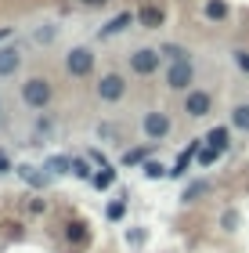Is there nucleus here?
Segmentation results:
<instances>
[{
	"label": "nucleus",
	"instance_id": "f257e3e1",
	"mask_svg": "<svg viewBox=\"0 0 249 253\" xmlns=\"http://www.w3.org/2000/svg\"><path fill=\"white\" fill-rule=\"evenodd\" d=\"M51 98H54V87H51L47 76H29L26 84H22V101H26L29 109L43 112V109L51 105Z\"/></svg>",
	"mask_w": 249,
	"mask_h": 253
},
{
	"label": "nucleus",
	"instance_id": "f03ea898",
	"mask_svg": "<svg viewBox=\"0 0 249 253\" xmlns=\"http://www.w3.org/2000/svg\"><path fill=\"white\" fill-rule=\"evenodd\" d=\"M170 130H174V120H170V112H166V109H148V112L141 116V134L148 137V145L166 141Z\"/></svg>",
	"mask_w": 249,
	"mask_h": 253
},
{
	"label": "nucleus",
	"instance_id": "7ed1b4c3",
	"mask_svg": "<svg viewBox=\"0 0 249 253\" xmlns=\"http://www.w3.org/2000/svg\"><path fill=\"white\" fill-rule=\"evenodd\" d=\"M195 84V65H191V58H180V62H170L166 65V87L170 90H180V94H188V90Z\"/></svg>",
	"mask_w": 249,
	"mask_h": 253
},
{
	"label": "nucleus",
	"instance_id": "20e7f679",
	"mask_svg": "<svg viewBox=\"0 0 249 253\" xmlns=\"http://www.w3.org/2000/svg\"><path fill=\"white\" fill-rule=\"evenodd\" d=\"M94 94H98V101H105V105H116V101H123V94H127V80L119 73H105L94 84Z\"/></svg>",
	"mask_w": 249,
	"mask_h": 253
},
{
	"label": "nucleus",
	"instance_id": "39448f33",
	"mask_svg": "<svg viewBox=\"0 0 249 253\" xmlns=\"http://www.w3.org/2000/svg\"><path fill=\"white\" fill-rule=\"evenodd\" d=\"M159 62H163L159 47H138L130 54V73L134 76H152V73H159Z\"/></svg>",
	"mask_w": 249,
	"mask_h": 253
},
{
	"label": "nucleus",
	"instance_id": "423d86ee",
	"mask_svg": "<svg viewBox=\"0 0 249 253\" xmlns=\"http://www.w3.org/2000/svg\"><path fill=\"white\" fill-rule=\"evenodd\" d=\"M65 73L76 76V80H83L94 73V51L90 47H72L69 54H65Z\"/></svg>",
	"mask_w": 249,
	"mask_h": 253
},
{
	"label": "nucleus",
	"instance_id": "0eeeda50",
	"mask_svg": "<svg viewBox=\"0 0 249 253\" xmlns=\"http://www.w3.org/2000/svg\"><path fill=\"white\" fill-rule=\"evenodd\" d=\"M210 109H213V94H210V90H188V94H184V112L191 120L210 116Z\"/></svg>",
	"mask_w": 249,
	"mask_h": 253
},
{
	"label": "nucleus",
	"instance_id": "6e6552de",
	"mask_svg": "<svg viewBox=\"0 0 249 253\" xmlns=\"http://www.w3.org/2000/svg\"><path fill=\"white\" fill-rule=\"evenodd\" d=\"M15 174L26 181L29 188H47L51 185V174H47V170H40V167H33V163H18Z\"/></svg>",
	"mask_w": 249,
	"mask_h": 253
},
{
	"label": "nucleus",
	"instance_id": "1a4fd4ad",
	"mask_svg": "<svg viewBox=\"0 0 249 253\" xmlns=\"http://www.w3.org/2000/svg\"><path fill=\"white\" fill-rule=\"evenodd\" d=\"M202 145H206V141H191V145L184 148V152L177 156V163H174V170H170V177H184V174H188V167H191V163H195V159H199Z\"/></svg>",
	"mask_w": 249,
	"mask_h": 253
},
{
	"label": "nucleus",
	"instance_id": "9d476101",
	"mask_svg": "<svg viewBox=\"0 0 249 253\" xmlns=\"http://www.w3.org/2000/svg\"><path fill=\"white\" fill-rule=\"evenodd\" d=\"M202 141H206V148H213V152L224 156V152L231 148V130H228V126H213V130H206Z\"/></svg>",
	"mask_w": 249,
	"mask_h": 253
},
{
	"label": "nucleus",
	"instance_id": "9b49d317",
	"mask_svg": "<svg viewBox=\"0 0 249 253\" xmlns=\"http://www.w3.org/2000/svg\"><path fill=\"white\" fill-rule=\"evenodd\" d=\"M18 69H22L18 47H0V76H15Z\"/></svg>",
	"mask_w": 249,
	"mask_h": 253
},
{
	"label": "nucleus",
	"instance_id": "f8f14e48",
	"mask_svg": "<svg viewBox=\"0 0 249 253\" xmlns=\"http://www.w3.org/2000/svg\"><path fill=\"white\" fill-rule=\"evenodd\" d=\"M130 22H134V15H130V11H123V15H116L112 22H105V26L98 29V37H101V40H108V37H116V33H123V29L130 26Z\"/></svg>",
	"mask_w": 249,
	"mask_h": 253
},
{
	"label": "nucleus",
	"instance_id": "ddd939ff",
	"mask_svg": "<svg viewBox=\"0 0 249 253\" xmlns=\"http://www.w3.org/2000/svg\"><path fill=\"white\" fill-rule=\"evenodd\" d=\"M43 170H47L51 177L72 174V156H47V159H43Z\"/></svg>",
	"mask_w": 249,
	"mask_h": 253
},
{
	"label": "nucleus",
	"instance_id": "4468645a",
	"mask_svg": "<svg viewBox=\"0 0 249 253\" xmlns=\"http://www.w3.org/2000/svg\"><path fill=\"white\" fill-rule=\"evenodd\" d=\"M138 22L144 29H159L163 26V7H155V4H144L141 11H138Z\"/></svg>",
	"mask_w": 249,
	"mask_h": 253
},
{
	"label": "nucleus",
	"instance_id": "2eb2a0df",
	"mask_svg": "<svg viewBox=\"0 0 249 253\" xmlns=\"http://www.w3.org/2000/svg\"><path fill=\"white\" fill-rule=\"evenodd\" d=\"M90 185H94V188H101V192L116 185V170H112V163H108V159L98 167V174H94V181H90Z\"/></svg>",
	"mask_w": 249,
	"mask_h": 253
},
{
	"label": "nucleus",
	"instance_id": "dca6fc26",
	"mask_svg": "<svg viewBox=\"0 0 249 253\" xmlns=\"http://www.w3.org/2000/svg\"><path fill=\"white\" fill-rule=\"evenodd\" d=\"M231 126L242 130V134H249V101H242V105L231 109Z\"/></svg>",
	"mask_w": 249,
	"mask_h": 253
},
{
	"label": "nucleus",
	"instance_id": "f3484780",
	"mask_svg": "<svg viewBox=\"0 0 249 253\" xmlns=\"http://www.w3.org/2000/svg\"><path fill=\"white\" fill-rule=\"evenodd\" d=\"M228 0H206V18L210 22H224V18H228Z\"/></svg>",
	"mask_w": 249,
	"mask_h": 253
},
{
	"label": "nucleus",
	"instance_id": "a211bd4d",
	"mask_svg": "<svg viewBox=\"0 0 249 253\" xmlns=\"http://www.w3.org/2000/svg\"><path fill=\"white\" fill-rule=\"evenodd\" d=\"M148 163V145L144 148H127L123 152V167H144Z\"/></svg>",
	"mask_w": 249,
	"mask_h": 253
},
{
	"label": "nucleus",
	"instance_id": "6ab92c4d",
	"mask_svg": "<svg viewBox=\"0 0 249 253\" xmlns=\"http://www.w3.org/2000/svg\"><path fill=\"white\" fill-rule=\"evenodd\" d=\"M51 130H54V120L51 116H40L36 126H33V145H40V137H51Z\"/></svg>",
	"mask_w": 249,
	"mask_h": 253
},
{
	"label": "nucleus",
	"instance_id": "aec40b11",
	"mask_svg": "<svg viewBox=\"0 0 249 253\" xmlns=\"http://www.w3.org/2000/svg\"><path fill=\"white\" fill-rule=\"evenodd\" d=\"M65 239L80 246V243H87V228H83L80 221H69V224H65Z\"/></svg>",
	"mask_w": 249,
	"mask_h": 253
},
{
	"label": "nucleus",
	"instance_id": "412c9836",
	"mask_svg": "<svg viewBox=\"0 0 249 253\" xmlns=\"http://www.w3.org/2000/svg\"><path fill=\"white\" fill-rule=\"evenodd\" d=\"M72 174L80 177V181H94V170H90V163L83 156H72Z\"/></svg>",
	"mask_w": 249,
	"mask_h": 253
},
{
	"label": "nucleus",
	"instance_id": "4be33fe9",
	"mask_svg": "<svg viewBox=\"0 0 249 253\" xmlns=\"http://www.w3.org/2000/svg\"><path fill=\"white\" fill-rule=\"evenodd\" d=\"M206 192H210V181H191L184 188V203H195L199 195H206Z\"/></svg>",
	"mask_w": 249,
	"mask_h": 253
},
{
	"label": "nucleus",
	"instance_id": "5701e85b",
	"mask_svg": "<svg viewBox=\"0 0 249 253\" xmlns=\"http://www.w3.org/2000/svg\"><path fill=\"white\" fill-rule=\"evenodd\" d=\"M159 54H163V58H170V62H180V58H188V51L180 47V43H163V47H159Z\"/></svg>",
	"mask_w": 249,
	"mask_h": 253
},
{
	"label": "nucleus",
	"instance_id": "b1692460",
	"mask_svg": "<svg viewBox=\"0 0 249 253\" xmlns=\"http://www.w3.org/2000/svg\"><path fill=\"white\" fill-rule=\"evenodd\" d=\"M141 170H144V177H148V181H159V177H163V174H166V177H170V170H166V167H163V163H155V159H148V163H144V167H141Z\"/></svg>",
	"mask_w": 249,
	"mask_h": 253
},
{
	"label": "nucleus",
	"instance_id": "393cba45",
	"mask_svg": "<svg viewBox=\"0 0 249 253\" xmlns=\"http://www.w3.org/2000/svg\"><path fill=\"white\" fill-rule=\"evenodd\" d=\"M54 37H58V26H40L36 33H33L36 43H54Z\"/></svg>",
	"mask_w": 249,
	"mask_h": 253
},
{
	"label": "nucleus",
	"instance_id": "a878e982",
	"mask_svg": "<svg viewBox=\"0 0 249 253\" xmlns=\"http://www.w3.org/2000/svg\"><path fill=\"white\" fill-rule=\"evenodd\" d=\"M220 228H224V232H235V228H239V210H228V213H224V217H220Z\"/></svg>",
	"mask_w": 249,
	"mask_h": 253
},
{
	"label": "nucleus",
	"instance_id": "bb28decb",
	"mask_svg": "<svg viewBox=\"0 0 249 253\" xmlns=\"http://www.w3.org/2000/svg\"><path fill=\"white\" fill-rule=\"evenodd\" d=\"M123 213H127V199H116V203H108V221H119Z\"/></svg>",
	"mask_w": 249,
	"mask_h": 253
},
{
	"label": "nucleus",
	"instance_id": "cd10ccee",
	"mask_svg": "<svg viewBox=\"0 0 249 253\" xmlns=\"http://www.w3.org/2000/svg\"><path fill=\"white\" fill-rule=\"evenodd\" d=\"M217 159H220V152H213V148L202 145V152H199V163H202V167H213Z\"/></svg>",
	"mask_w": 249,
	"mask_h": 253
},
{
	"label": "nucleus",
	"instance_id": "c85d7f7f",
	"mask_svg": "<svg viewBox=\"0 0 249 253\" xmlns=\"http://www.w3.org/2000/svg\"><path fill=\"white\" fill-rule=\"evenodd\" d=\"M235 65H239L242 73H249V51H235Z\"/></svg>",
	"mask_w": 249,
	"mask_h": 253
},
{
	"label": "nucleus",
	"instance_id": "c756f323",
	"mask_svg": "<svg viewBox=\"0 0 249 253\" xmlns=\"http://www.w3.org/2000/svg\"><path fill=\"white\" fill-rule=\"evenodd\" d=\"M7 170H15V167H11V159H7V152H4V148H0V174H7Z\"/></svg>",
	"mask_w": 249,
	"mask_h": 253
},
{
	"label": "nucleus",
	"instance_id": "7c9ffc66",
	"mask_svg": "<svg viewBox=\"0 0 249 253\" xmlns=\"http://www.w3.org/2000/svg\"><path fill=\"white\" fill-rule=\"evenodd\" d=\"M29 210H33V213H43V210H47V199H33Z\"/></svg>",
	"mask_w": 249,
	"mask_h": 253
},
{
	"label": "nucleus",
	"instance_id": "2f4dec72",
	"mask_svg": "<svg viewBox=\"0 0 249 253\" xmlns=\"http://www.w3.org/2000/svg\"><path fill=\"white\" fill-rule=\"evenodd\" d=\"M83 7H101V4H108V0H80Z\"/></svg>",
	"mask_w": 249,
	"mask_h": 253
},
{
	"label": "nucleus",
	"instance_id": "473e14b6",
	"mask_svg": "<svg viewBox=\"0 0 249 253\" xmlns=\"http://www.w3.org/2000/svg\"><path fill=\"white\" fill-rule=\"evenodd\" d=\"M4 37H11V29H0V40H4Z\"/></svg>",
	"mask_w": 249,
	"mask_h": 253
}]
</instances>
